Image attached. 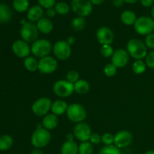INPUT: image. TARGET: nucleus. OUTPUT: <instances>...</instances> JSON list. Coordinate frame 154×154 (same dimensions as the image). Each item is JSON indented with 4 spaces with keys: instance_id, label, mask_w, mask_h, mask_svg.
<instances>
[{
    "instance_id": "obj_1",
    "label": "nucleus",
    "mask_w": 154,
    "mask_h": 154,
    "mask_svg": "<svg viewBox=\"0 0 154 154\" xmlns=\"http://www.w3.org/2000/svg\"><path fill=\"white\" fill-rule=\"evenodd\" d=\"M128 54L136 60H142L147 54V46L145 43L138 38H132L128 42L126 45Z\"/></svg>"
},
{
    "instance_id": "obj_2",
    "label": "nucleus",
    "mask_w": 154,
    "mask_h": 154,
    "mask_svg": "<svg viewBox=\"0 0 154 154\" xmlns=\"http://www.w3.org/2000/svg\"><path fill=\"white\" fill-rule=\"evenodd\" d=\"M51 139V135L48 129L38 126L31 137V143L35 148L42 149L46 147Z\"/></svg>"
},
{
    "instance_id": "obj_3",
    "label": "nucleus",
    "mask_w": 154,
    "mask_h": 154,
    "mask_svg": "<svg viewBox=\"0 0 154 154\" xmlns=\"http://www.w3.org/2000/svg\"><path fill=\"white\" fill-rule=\"evenodd\" d=\"M52 50L53 46L51 42L44 38L38 39L32 44L31 46L32 54L35 57L40 59L49 56Z\"/></svg>"
},
{
    "instance_id": "obj_4",
    "label": "nucleus",
    "mask_w": 154,
    "mask_h": 154,
    "mask_svg": "<svg viewBox=\"0 0 154 154\" xmlns=\"http://www.w3.org/2000/svg\"><path fill=\"white\" fill-rule=\"evenodd\" d=\"M39 31L35 23L32 22H26L23 24L20 29V36L22 40L27 43H32L38 40Z\"/></svg>"
},
{
    "instance_id": "obj_5",
    "label": "nucleus",
    "mask_w": 154,
    "mask_h": 154,
    "mask_svg": "<svg viewBox=\"0 0 154 154\" xmlns=\"http://www.w3.org/2000/svg\"><path fill=\"white\" fill-rule=\"evenodd\" d=\"M134 29L139 35H148L154 31V20L149 17H141L135 21Z\"/></svg>"
},
{
    "instance_id": "obj_6",
    "label": "nucleus",
    "mask_w": 154,
    "mask_h": 154,
    "mask_svg": "<svg viewBox=\"0 0 154 154\" xmlns=\"http://www.w3.org/2000/svg\"><path fill=\"white\" fill-rule=\"evenodd\" d=\"M66 115L69 120L74 123H81L87 117V111L81 104L73 103L68 107Z\"/></svg>"
},
{
    "instance_id": "obj_7",
    "label": "nucleus",
    "mask_w": 154,
    "mask_h": 154,
    "mask_svg": "<svg viewBox=\"0 0 154 154\" xmlns=\"http://www.w3.org/2000/svg\"><path fill=\"white\" fill-rule=\"evenodd\" d=\"M72 9L78 17H84L91 14L93 4L90 0H72Z\"/></svg>"
},
{
    "instance_id": "obj_8",
    "label": "nucleus",
    "mask_w": 154,
    "mask_h": 154,
    "mask_svg": "<svg viewBox=\"0 0 154 154\" xmlns=\"http://www.w3.org/2000/svg\"><path fill=\"white\" fill-rule=\"evenodd\" d=\"M53 90L57 96L61 98L69 97L75 92L74 84L66 80L56 81L53 86Z\"/></svg>"
},
{
    "instance_id": "obj_9",
    "label": "nucleus",
    "mask_w": 154,
    "mask_h": 154,
    "mask_svg": "<svg viewBox=\"0 0 154 154\" xmlns=\"http://www.w3.org/2000/svg\"><path fill=\"white\" fill-rule=\"evenodd\" d=\"M52 102L48 97H42L37 99L32 105V111L38 117H45L51 109Z\"/></svg>"
},
{
    "instance_id": "obj_10",
    "label": "nucleus",
    "mask_w": 154,
    "mask_h": 154,
    "mask_svg": "<svg viewBox=\"0 0 154 154\" xmlns=\"http://www.w3.org/2000/svg\"><path fill=\"white\" fill-rule=\"evenodd\" d=\"M53 52L58 60L63 61L68 60L71 57L72 48L66 41H58L53 47Z\"/></svg>"
},
{
    "instance_id": "obj_11",
    "label": "nucleus",
    "mask_w": 154,
    "mask_h": 154,
    "mask_svg": "<svg viewBox=\"0 0 154 154\" xmlns=\"http://www.w3.org/2000/svg\"><path fill=\"white\" fill-rule=\"evenodd\" d=\"M58 67V63L54 57L51 56L41 58L38 60V70L42 74L49 75L57 71Z\"/></svg>"
},
{
    "instance_id": "obj_12",
    "label": "nucleus",
    "mask_w": 154,
    "mask_h": 154,
    "mask_svg": "<svg viewBox=\"0 0 154 154\" xmlns=\"http://www.w3.org/2000/svg\"><path fill=\"white\" fill-rule=\"evenodd\" d=\"M73 132L75 138L81 142L88 141L92 135L91 128L87 123L84 122L77 123L74 128Z\"/></svg>"
},
{
    "instance_id": "obj_13",
    "label": "nucleus",
    "mask_w": 154,
    "mask_h": 154,
    "mask_svg": "<svg viewBox=\"0 0 154 154\" xmlns=\"http://www.w3.org/2000/svg\"><path fill=\"white\" fill-rule=\"evenodd\" d=\"M133 140L132 134L129 131L122 130L114 135V145L118 148H124L130 145Z\"/></svg>"
},
{
    "instance_id": "obj_14",
    "label": "nucleus",
    "mask_w": 154,
    "mask_h": 154,
    "mask_svg": "<svg viewBox=\"0 0 154 154\" xmlns=\"http://www.w3.org/2000/svg\"><path fill=\"white\" fill-rule=\"evenodd\" d=\"M96 36L99 44L102 45H111L114 42V32L111 29L107 26H102L98 29Z\"/></svg>"
},
{
    "instance_id": "obj_15",
    "label": "nucleus",
    "mask_w": 154,
    "mask_h": 154,
    "mask_svg": "<svg viewBox=\"0 0 154 154\" xmlns=\"http://www.w3.org/2000/svg\"><path fill=\"white\" fill-rule=\"evenodd\" d=\"M129 60V54L124 49L115 51L111 56V63L117 68H123L127 65Z\"/></svg>"
},
{
    "instance_id": "obj_16",
    "label": "nucleus",
    "mask_w": 154,
    "mask_h": 154,
    "mask_svg": "<svg viewBox=\"0 0 154 154\" xmlns=\"http://www.w3.org/2000/svg\"><path fill=\"white\" fill-rule=\"evenodd\" d=\"M12 51L20 58H26L31 53V47L23 40H17L12 45Z\"/></svg>"
},
{
    "instance_id": "obj_17",
    "label": "nucleus",
    "mask_w": 154,
    "mask_h": 154,
    "mask_svg": "<svg viewBox=\"0 0 154 154\" xmlns=\"http://www.w3.org/2000/svg\"><path fill=\"white\" fill-rule=\"evenodd\" d=\"M59 120L57 115L52 114H48L43 117L42 121V125L43 128L49 130H53L58 126Z\"/></svg>"
},
{
    "instance_id": "obj_18",
    "label": "nucleus",
    "mask_w": 154,
    "mask_h": 154,
    "mask_svg": "<svg viewBox=\"0 0 154 154\" xmlns=\"http://www.w3.org/2000/svg\"><path fill=\"white\" fill-rule=\"evenodd\" d=\"M44 11L40 5H33L27 12V18L29 22H38L43 16Z\"/></svg>"
},
{
    "instance_id": "obj_19",
    "label": "nucleus",
    "mask_w": 154,
    "mask_h": 154,
    "mask_svg": "<svg viewBox=\"0 0 154 154\" xmlns=\"http://www.w3.org/2000/svg\"><path fill=\"white\" fill-rule=\"evenodd\" d=\"M36 26L38 31L43 34H49L54 29V24L48 18L42 17L40 20L38 21Z\"/></svg>"
},
{
    "instance_id": "obj_20",
    "label": "nucleus",
    "mask_w": 154,
    "mask_h": 154,
    "mask_svg": "<svg viewBox=\"0 0 154 154\" xmlns=\"http://www.w3.org/2000/svg\"><path fill=\"white\" fill-rule=\"evenodd\" d=\"M68 104L63 100H56L51 105V111L55 115H63L65 113H66V111L68 109Z\"/></svg>"
},
{
    "instance_id": "obj_21",
    "label": "nucleus",
    "mask_w": 154,
    "mask_h": 154,
    "mask_svg": "<svg viewBox=\"0 0 154 154\" xmlns=\"http://www.w3.org/2000/svg\"><path fill=\"white\" fill-rule=\"evenodd\" d=\"M74 89H75V92L81 95L87 94L89 91H90V86L88 81L86 80H78L75 84H74Z\"/></svg>"
},
{
    "instance_id": "obj_22",
    "label": "nucleus",
    "mask_w": 154,
    "mask_h": 154,
    "mask_svg": "<svg viewBox=\"0 0 154 154\" xmlns=\"http://www.w3.org/2000/svg\"><path fill=\"white\" fill-rule=\"evenodd\" d=\"M62 154H78V146L75 141H65L61 147Z\"/></svg>"
},
{
    "instance_id": "obj_23",
    "label": "nucleus",
    "mask_w": 154,
    "mask_h": 154,
    "mask_svg": "<svg viewBox=\"0 0 154 154\" xmlns=\"http://www.w3.org/2000/svg\"><path fill=\"white\" fill-rule=\"evenodd\" d=\"M12 17V11L5 4L0 3V23H7Z\"/></svg>"
},
{
    "instance_id": "obj_24",
    "label": "nucleus",
    "mask_w": 154,
    "mask_h": 154,
    "mask_svg": "<svg viewBox=\"0 0 154 154\" xmlns=\"http://www.w3.org/2000/svg\"><path fill=\"white\" fill-rule=\"evenodd\" d=\"M120 19H121L122 22L125 24V25L127 26H132L134 25L136 21L137 17L136 14L134 13L132 11H125L123 13L121 14V16H120Z\"/></svg>"
},
{
    "instance_id": "obj_25",
    "label": "nucleus",
    "mask_w": 154,
    "mask_h": 154,
    "mask_svg": "<svg viewBox=\"0 0 154 154\" xmlns=\"http://www.w3.org/2000/svg\"><path fill=\"white\" fill-rule=\"evenodd\" d=\"M24 67L29 72H34L38 69V61L33 57H27L23 61Z\"/></svg>"
},
{
    "instance_id": "obj_26",
    "label": "nucleus",
    "mask_w": 154,
    "mask_h": 154,
    "mask_svg": "<svg viewBox=\"0 0 154 154\" xmlns=\"http://www.w3.org/2000/svg\"><path fill=\"white\" fill-rule=\"evenodd\" d=\"M13 138L11 135H4L0 136V150L6 151L13 145Z\"/></svg>"
},
{
    "instance_id": "obj_27",
    "label": "nucleus",
    "mask_w": 154,
    "mask_h": 154,
    "mask_svg": "<svg viewBox=\"0 0 154 154\" xmlns=\"http://www.w3.org/2000/svg\"><path fill=\"white\" fill-rule=\"evenodd\" d=\"M94 147L90 141H84L78 146V154H93Z\"/></svg>"
},
{
    "instance_id": "obj_28",
    "label": "nucleus",
    "mask_w": 154,
    "mask_h": 154,
    "mask_svg": "<svg viewBox=\"0 0 154 154\" xmlns=\"http://www.w3.org/2000/svg\"><path fill=\"white\" fill-rule=\"evenodd\" d=\"M72 27L75 31H83L86 27V20L84 17H78L72 21Z\"/></svg>"
},
{
    "instance_id": "obj_29",
    "label": "nucleus",
    "mask_w": 154,
    "mask_h": 154,
    "mask_svg": "<svg viewBox=\"0 0 154 154\" xmlns=\"http://www.w3.org/2000/svg\"><path fill=\"white\" fill-rule=\"evenodd\" d=\"M13 6L17 11L23 13L29 10V1L28 0H14Z\"/></svg>"
},
{
    "instance_id": "obj_30",
    "label": "nucleus",
    "mask_w": 154,
    "mask_h": 154,
    "mask_svg": "<svg viewBox=\"0 0 154 154\" xmlns=\"http://www.w3.org/2000/svg\"><path fill=\"white\" fill-rule=\"evenodd\" d=\"M146 63L141 60H135L132 64V71L136 75H141L146 70Z\"/></svg>"
},
{
    "instance_id": "obj_31",
    "label": "nucleus",
    "mask_w": 154,
    "mask_h": 154,
    "mask_svg": "<svg viewBox=\"0 0 154 154\" xmlns=\"http://www.w3.org/2000/svg\"><path fill=\"white\" fill-rule=\"evenodd\" d=\"M98 154H121V153L120 148H118L114 144H111V145H105V147H102Z\"/></svg>"
},
{
    "instance_id": "obj_32",
    "label": "nucleus",
    "mask_w": 154,
    "mask_h": 154,
    "mask_svg": "<svg viewBox=\"0 0 154 154\" xmlns=\"http://www.w3.org/2000/svg\"><path fill=\"white\" fill-rule=\"evenodd\" d=\"M54 8H55L57 13L60 15L67 14L69 12V10H70L69 5L66 4V2H60L57 3Z\"/></svg>"
},
{
    "instance_id": "obj_33",
    "label": "nucleus",
    "mask_w": 154,
    "mask_h": 154,
    "mask_svg": "<svg viewBox=\"0 0 154 154\" xmlns=\"http://www.w3.org/2000/svg\"><path fill=\"white\" fill-rule=\"evenodd\" d=\"M117 72V68L112 63H108L105 65L104 68V73L107 77H113L116 75Z\"/></svg>"
},
{
    "instance_id": "obj_34",
    "label": "nucleus",
    "mask_w": 154,
    "mask_h": 154,
    "mask_svg": "<svg viewBox=\"0 0 154 154\" xmlns=\"http://www.w3.org/2000/svg\"><path fill=\"white\" fill-rule=\"evenodd\" d=\"M114 49H113L111 45H102V48L100 49V53L105 58H108V57H111L114 54Z\"/></svg>"
},
{
    "instance_id": "obj_35",
    "label": "nucleus",
    "mask_w": 154,
    "mask_h": 154,
    "mask_svg": "<svg viewBox=\"0 0 154 154\" xmlns=\"http://www.w3.org/2000/svg\"><path fill=\"white\" fill-rule=\"evenodd\" d=\"M79 80V74L77 71L71 70L66 74V81L72 84H75Z\"/></svg>"
},
{
    "instance_id": "obj_36",
    "label": "nucleus",
    "mask_w": 154,
    "mask_h": 154,
    "mask_svg": "<svg viewBox=\"0 0 154 154\" xmlns=\"http://www.w3.org/2000/svg\"><path fill=\"white\" fill-rule=\"evenodd\" d=\"M102 142L105 145H111L114 142V135L109 132L105 133L102 136Z\"/></svg>"
},
{
    "instance_id": "obj_37",
    "label": "nucleus",
    "mask_w": 154,
    "mask_h": 154,
    "mask_svg": "<svg viewBox=\"0 0 154 154\" xmlns=\"http://www.w3.org/2000/svg\"><path fill=\"white\" fill-rule=\"evenodd\" d=\"M38 2L42 8L48 9L54 8L56 0H38Z\"/></svg>"
},
{
    "instance_id": "obj_38",
    "label": "nucleus",
    "mask_w": 154,
    "mask_h": 154,
    "mask_svg": "<svg viewBox=\"0 0 154 154\" xmlns=\"http://www.w3.org/2000/svg\"><path fill=\"white\" fill-rule=\"evenodd\" d=\"M145 58L146 65L149 68L154 69V51L147 54Z\"/></svg>"
},
{
    "instance_id": "obj_39",
    "label": "nucleus",
    "mask_w": 154,
    "mask_h": 154,
    "mask_svg": "<svg viewBox=\"0 0 154 154\" xmlns=\"http://www.w3.org/2000/svg\"><path fill=\"white\" fill-rule=\"evenodd\" d=\"M145 45L147 46V48L154 49V33H151L146 36Z\"/></svg>"
},
{
    "instance_id": "obj_40",
    "label": "nucleus",
    "mask_w": 154,
    "mask_h": 154,
    "mask_svg": "<svg viewBox=\"0 0 154 154\" xmlns=\"http://www.w3.org/2000/svg\"><path fill=\"white\" fill-rule=\"evenodd\" d=\"M89 141H90V142L91 143V144L98 145V144H99L102 142V136H100V135L97 133H92Z\"/></svg>"
},
{
    "instance_id": "obj_41",
    "label": "nucleus",
    "mask_w": 154,
    "mask_h": 154,
    "mask_svg": "<svg viewBox=\"0 0 154 154\" xmlns=\"http://www.w3.org/2000/svg\"><path fill=\"white\" fill-rule=\"evenodd\" d=\"M46 14L47 15H48V17H54L56 15V14H57V11H56L55 8H51L47 9Z\"/></svg>"
},
{
    "instance_id": "obj_42",
    "label": "nucleus",
    "mask_w": 154,
    "mask_h": 154,
    "mask_svg": "<svg viewBox=\"0 0 154 154\" xmlns=\"http://www.w3.org/2000/svg\"><path fill=\"white\" fill-rule=\"evenodd\" d=\"M141 2L144 7H150L153 4V0H141Z\"/></svg>"
},
{
    "instance_id": "obj_43",
    "label": "nucleus",
    "mask_w": 154,
    "mask_h": 154,
    "mask_svg": "<svg viewBox=\"0 0 154 154\" xmlns=\"http://www.w3.org/2000/svg\"><path fill=\"white\" fill-rule=\"evenodd\" d=\"M123 3H124L123 0H113V5L115 7H120L123 5Z\"/></svg>"
},
{
    "instance_id": "obj_44",
    "label": "nucleus",
    "mask_w": 154,
    "mask_h": 154,
    "mask_svg": "<svg viewBox=\"0 0 154 154\" xmlns=\"http://www.w3.org/2000/svg\"><path fill=\"white\" fill-rule=\"evenodd\" d=\"M74 138H75V135H74V134L69 133V134H67V135H66V141H74Z\"/></svg>"
},
{
    "instance_id": "obj_45",
    "label": "nucleus",
    "mask_w": 154,
    "mask_h": 154,
    "mask_svg": "<svg viewBox=\"0 0 154 154\" xmlns=\"http://www.w3.org/2000/svg\"><path fill=\"white\" fill-rule=\"evenodd\" d=\"M31 154H44L43 151L39 148H35L32 150Z\"/></svg>"
},
{
    "instance_id": "obj_46",
    "label": "nucleus",
    "mask_w": 154,
    "mask_h": 154,
    "mask_svg": "<svg viewBox=\"0 0 154 154\" xmlns=\"http://www.w3.org/2000/svg\"><path fill=\"white\" fill-rule=\"evenodd\" d=\"M66 42H67V43L69 44V45H73L74 43H75V38L74 37H72V36H71V37H69L67 38V40H66Z\"/></svg>"
},
{
    "instance_id": "obj_47",
    "label": "nucleus",
    "mask_w": 154,
    "mask_h": 154,
    "mask_svg": "<svg viewBox=\"0 0 154 154\" xmlns=\"http://www.w3.org/2000/svg\"><path fill=\"white\" fill-rule=\"evenodd\" d=\"M90 2H92V4L96 5H99L102 4L105 2V0H90Z\"/></svg>"
},
{
    "instance_id": "obj_48",
    "label": "nucleus",
    "mask_w": 154,
    "mask_h": 154,
    "mask_svg": "<svg viewBox=\"0 0 154 154\" xmlns=\"http://www.w3.org/2000/svg\"><path fill=\"white\" fill-rule=\"evenodd\" d=\"M123 1H124V2L128 3V4H133V3L137 2L138 0H123Z\"/></svg>"
},
{
    "instance_id": "obj_49",
    "label": "nucleus",
    "mask_w": 154,
    "mask_h": 154,
    "mask_svg": "<svg viewBox=\"0 0 154 154\" xmlns=\"http://www.w3.org/2000/svg\"><path fill=\"white\" fill-rule=\"evenodd\" d=\"M151 16H152V17H153V19L154 20V6L152 8V9H151Z\"/></svg>"
},
{
    "instance_id": "obj_50",
    "label": "nucleus",
    "mask_w": 154,
    "mask_h": 154,
    "mask_svg": "<svg viewBox=\"0 0 154 154\" xmlns=\"http://www.w3.org/2000/svg\"><path fill=\"white\" fill-rule=\"evenodd\" d=\"M144 154H154V150H149V151L146 152Z\"/></svg>"
}]
</instances>
